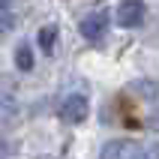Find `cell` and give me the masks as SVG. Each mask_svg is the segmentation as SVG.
<instances>
[{
  "label": "cell",
  "mask_w": 159,
  "mask_h": 159,
  "mask_svg": "<svg viewBox=\"0 0 159 159\" xmlns=\"http://www.w3.org/2000/svg\"><path fill=\"white\" fill-rule=\"evenodd\" d=\"M102 159H147V150L135 141H108L102 147Z\"/></svg>",
  "instance_id": "obj_1"
},
{
  "label": "cell",
  "mask_w": 159,
  "mask_h": 159,
  "mask_svg": "<svg viewBox=\"0 0 159 159\" xmlns=\"http://www.w3.org/2000/svg\"><path fill=\"white\" fill-rule=\"evenodd\" d=\"M87 96H81V93H72V96H66L60 102V117L66 120V123H81V120H87Z\"/></svg>",
  "instance_id": "obj_2"
},
{
  "label": "cell",
  "mask_w": 159,
  "mask_h": 159,
  "mask_svg": "<svg viewBox=\"0 0 159 159\" xmlns=\"http://www.w3.org/2000/svg\"><path fill=\"white\" fill-rule=\"evenodd\" d=\"M78 30H81L84 39H90V42H102V39H105V30H108V15L102 12V9H99V12H90V15L78 24Z\"/></svg>",
  "instance_id": "obj_3"
},
{
  "label": "cell",
  "mask_w": 159,
  "mask_h": 159,
  "mask_svg": "<svg viewBox=\"0 0 159 159\" xmlns=\"http://www.w3.org/2000/svg\"><path fill=\"white\" fill-rule=\"evenodd\" d=\"M144 21V3L141 0H120L117 6V24L120 27H138Z\"/></svg>",
  "instance_id": "obj_4"
},
{
  "label": "cell",
  "mask_w": 159,
  "mask_h": 159,
  "mask_svg": "<svg viewBox=\"0 0 159 159\" xmlns=\"http://www.w3.org/2000/svg\"><path fill=\"white\" fill-rule=\"evenodd\" d=\"M15 66L18 69H33V54H30V48H27V45H18L15 48Z\"/></svg>",
  "instance_id": "obj_5"
},
{
  "label": "cell",
  "mask_w": 159,
  "mask_h": 159,
  "mask_svg": "<svg viewBox=\"0 0 159 159\" xmlns=\"http://www.w3.org/2000/svg\"><path fill=\"white\" fill-rule=\"evenodd\" d=\"M39 45H42L45 51H54V45H57V27H42L39 30Z\"/></svg>",
  "instance_id": "obj_6"
},
{
  "label": "cell",
  "mask_w": 159,
  "mask_h": 159,
  "mask_svg": "<svg viewBox=\"0 0 159 159\" xmlns=\"http://www.w3.org/2000/svg\"><path fill=\"white\" fill-rule=\"evenodd\" d=\"M6 147H9L6 141H0V159H3V156H9V150H6Z\"/></svg>",
  "instance_id": "obj_7"
},
{
  "label": "cell",
  "mask_w": 159,
  "mask_h": 159,
  "mask_svg": "<svg viewBox=\"0 0 159 159\" xmlns=\"http://www.w3.org/2000/svg\"><path fill=\"white\" fill-rule=\"evenodd\" d=\"M9 9V0H0V12H6Z\"/></svg>",
  "instance_id": "obj_8"
}]
</instances>
